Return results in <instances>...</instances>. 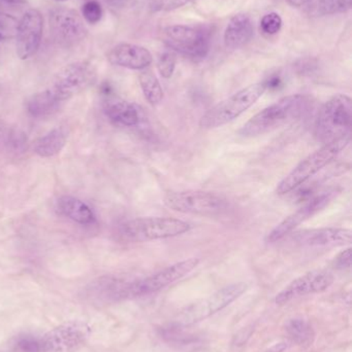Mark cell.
Returning a JSON list of instances; mask_svg holds the SVG:
<instances>
[{"mask_svg": "<svg viewBox=\"0 0 352 352\" xmlns=\"http://www.w3.org/2000/svg\"><path fill=\"white\" fill-rule=\"evenodd\" d=\"M309 107V99L301 94L289 95L279 99L270 107L260 111L240 128L238 134L253 138L274 131L299 119Z\"/></svg>", "mask_w": 352, "mask_h": 352, "instance_id": "6da1fadb", "label": "cell"}, {"mask_svg": "<svg viewBox=\"0 0 352 352\" xmlns=\"http://www.w3.org/2000/svg\"><path fill=\"white\" fill-rule=\"evenodd\" d=\"M351 142V133L346 134L334 142L324 144L320 150L312 153L279 182L276 188L277 194H289L305 184L322 169L336 160L337 157L349 146Z\"/></svg>", "mask_w": 352, "mask_h": 352, "instance_id": "7a4b0ae2", "label": "cell"}, {"mask_svg": "<svg viewBox=\"0 0 352 352\" xmlns=\"http://www.w3.org/2000/svg\"><path fill=\"white\" fill-rule=\"evenodd\" d=\"M352 100L349 95L337 94L329 99L318 111L314 138L322 144L351 133Z\"/></svg>", "mask_w": 352, "mask_h": 352, "instance_id": "3957f363", "label": "cell"}, {"mask_svg": "<svg viewBox=\"0 0 352 352\" xmlns=\"http://www.w3.org/2000/svg\"><path fill=\"white\" fill-rule=\"evenodd\" d=\"M190 230L189 223L174 217H138L122 223L119 233L126 241L146 242L177 237Z\"/></svg>", "mask_w": 352, "mask_h": 352, "instance_id": "277c9868", "label": "cell"}, {"mask_svg": "<svg viewBox=\"0 0 352 352\" xmlns=\"http://www.w3.org/2000/svg\"><path fill=\"white\" fill-rule=\"evenodd\" d=\"M267 89V82H258L238 91L209 109L200 118V127L204 129H215L235 121L265 94Z\"/></svg>", "mask_w": 352, "mask_h": 352, "instance_id": "5b68a950", "label": "cell"}, {"mask_svg": "<svg viewBox=\"0 0 352 352\" xmlns=\"http://www.w3.org/2000/svg\"><path fill=\"white\" fill-rule=\"evenodd\" d=\"M167 208L181 213L217 217L229 209V202L220 195L204 190H182L169 192L163 198Z\"/></svg>", "mask_w": 352, "mask_h": 352, "instance_id": "8992f818", "label": "cell"}, {"mask_svg": "<svg viewBox=\"0 0 352 352\" xmlns=\"http://www.w3.org/2000/svg\"><path fill=\"white\" fill-rule=\"evenodd\" d=\"M247 287V285L244 283H233L222 287L206 299L196 302L182 310L176 318L174 326L181 327V328L192 326L196 322H202L214 316L217 312L231 305L238 298L241 297Z\"/></svg>", "mask_w": 352, "mask_h": 352, "instance_id": "52a82bcc", "label": "cell"}, {"mask_svg": "<svg viewBox=\"0 0 352 352\" xmlns=\"http://www.w3.org/2000/svg\"><path fill=\"white\" fill-rule=\"evenodd\" d=\"M200 264V258H190L176 263L146 278L125 281L121 293L122 300L136 299L157 293L167 285L176 283L179 279L191 272Z\"/></svg>", "mask_w": 352, "mask_h": 352, "instance_id": "ba28073f", "label": "cell"}, {"mask_svg": "<svg viewBox=\"0 0 352 352\" xmlns=\"http://www.w3.org/2000/svg\"><path fill=\"white\" fill-rule=\"evenodd\" d=\"M96 80V70L88 62H76L62 68L49 89L58 100L63 101L84 91Z\"/></svg>", "mask_w": 352, "mask_h": 352, "instance_id": "9c48e42d", "label": "cell"}, {"mask_svg": "<svg viewBox=\"0 0 352 352\" xmlns=\"http://www.w3.org/2000/svg\"><path fill=\"white\" fill-rule=\"evenodd\" d=\"M163 41L173 51L192 59H204L210 50L208 33L196 27L173 25L163 30Z\"/></svg>", "mask_w": 352, "mask_h": 352, "instance_id": "30bf717a", "label": "cell"}, {"mask_svg": "<svg viewBox=\"0 0 352 352\" xmlns=\"http://www.w3.org/2000/svg\"><path fill=\"white\" fill-rule=\"evenodd\" d=\"M90 334L91 328L86 322H65L41 337V352H76Z\"/></svg>", "mask_w": 352, "mask_h": 352, "instance_id": "8fae6325", "label": "cell"}, {"mask_svg": "<svg viewBox=\"0 0 352 352\" xmlns=\"http://www.w3.org/2000/svg\"><path fill=\"white\" fill-rule=\"evenodd\" d=\"M54 39L63 47H72L86 38L87 29L78 12L68 8H54L50 14Z\"/></svg>", "mask_w": 352, "mask_h": 352, "instance_id": "7c38bea8", "label": "cell"}, {"mask_svg": "<svg viewBox=\"0 0 352 352\" xmlns=\"http://www.w3.org/2000/svg\"><path fill=\"white\" fill-rule=\"evenodd\" d=\"M336 192H324L322 194L312 198L305 205L300 207L296 212L283 219L280 223L276 226L267 236L266 241L268 243H276L283 238L297 229L301 223L313 217L316 213L322 211L324 207L328 206L329 203L334 199Z\"/></svg>", "mask_w": 352, "mask_h": 352, "instance_id": "4fadbf2b", "label": "cell"}, {"mask_svg": "<svg viewBox=\"0 0 352 352\" xmlns=\"http://www.w3.org/2000/svg\"><path fill=\"white\" fill-rule=\"evenodd\" d=\"M334 283L332 273L324 270L311 271L291 281L283 291L276 296L275 302L278 305H284L291 300L310 294L322 293Z\"/></svg>", "mask_w": 352, "mask_h": 352, "instance_id": "5bb4252c", "label": "cell"}, {"mask_svg": "<svg viewBox=\"0 0 352 352\" xmlns=\"http://www.w3.org/2000/svg\"><path fill=\"white\" fill-rule=\"evenodd\" d=\"M43 16L37 10H29L19 22L17 55L20 59L33 57L39 51L43 36Z\"/></svg>", "mask_w": 352, "mask_h": 352, "instance_id": "9a60e30c", "label": "cell"}, {"mask_svg": "<svg viewBox=\"0 0 352 352\" xmlns=\"http://www.w3.org/2000/svg\"><path fill=\"white\" fill-rule=\"evenodd\" d=\"M291 240L301 246H343L351 244L352 233L345 228H320L303 230L291 235Z\"/></svg>", "mask_w": 352, "mask_h": 352, "instance_id": "2e32d148", "label": "cell"}, {"mask_svg": "<svg viewBox=\"0 0 352 352\" xmlns=\"http://www.w3.org/2000/svg\"><path fill=\"white\" fill-rule=\"evenodd\" d=\"M107 60L120 67L143 70L152 63L153 58L146 47L132 43H120L110 51Z\"/></svg>", "mask_w": 352, "mask_h": 352, "instance_id": "e0dca14e", "label": "cell"}, {"mask_svg": "<svg viewBox=\"0 0 352 352\" xmlns=\"http://www.w3.org/2000/svg\"><path fill=\"white\" fill-rule=\"evenodd\" d=\"M105 113L112 123L123 127H134L141 122L138 107L122 99L111 98L105 103Z\"/></svg>", "mask_w": 352, "mask_h": 352, "instance_id": "ac0fdd59", "label": "cell"}, {"mask_svg": "<svg viewBox=\"0 0 352 352\" xmlns=\"http://www.w3.org/2000/svg\"><path fill=\"white\" fill-rule=\"evenodd\" d=\"M253 25L249 16L239 14L229 21L225 32V43L227 49L244 47L253 36Z\"/></svg>", "mask_w": 352, "mask_h": 352, "instance_id": "d6986e66", "label": "cell"}, {"mask_svg": "<svg viewBox=\"0 0 352 352\" xmlns=\"http://www.w3.org/2000/svg\"><path fill=\"white\" fill-rule=\"evenodd\" d=\"M57 207L61 214L81 225H90L94 223L95 215L90 207L74 197H61L58 200Z\"/></svg>", "mask_w": 352, "mask_h": 352, "instance_id": "ffe728a7", "label": "cell"}, {"mask_svg": "<svg viewBox=\"0 0 352 352\" xmlns=\"http://www.w3.org/2000/svg\"><path fill=\"white\" fill-rule=\"evenodd\" d=\"M60 103L61 101L58 100L51 91L45 90L29 97L25 107L31 117L41 119L55 113L59 109Z\"/></svg>", "mask_w": 352, "mask_h": 352, "instance_id": "44dd1931", "label": "cell"}, {"mask_svg": "<svg viewBox=\"0 0 352 352\" xmlns=\"http://www.w3.org/2000/svg\"><path fill=\"white\" fill-rule=\"evenodd\" d=\"M68 131L56 128L34 144V153L41 158H51L61 152L68 142Z\"/></svg>", "mask_w": 352, "mask_h": 352, "instance_id": "7402d4cb", "label": "cell"}, {"mask_svg": "<svg viewBox=\"0 0 352 352\" xmlns=\"http://www.w3.org/2000/svg\"><path fill=\"white\" fill-rule=\"evenodd\" d=\"M141 88L144 93L145 98L151 105H157L163 101V90L158 78L150 70L141 72L138 76Z\"/></svg>", "mask_w": 352, "mask_h": 352, "instance_id": "603a6c76", "label": "cell"}, {"mask_svg": "<svg viewBox=\"0 0 352 352\" xmlns=\"http://www.w3.org/2000/svg\"><path fill=\"white\" fill-rule=\"evenodd\" d=\"M287 333L293 342L310 345L314 340V331L306 320L295 318L287 324Z\"/></svg>", "mask_w": 352, "mask_h": 352, "instance_id": "cb8c5ba5", "label": "cell"}, {"mask_svg": "<svg viewBox=\"0 0 352 352\" xmlns=\"http://www.w3.org/2000/svg\"><path fill=\"white\" fill-rule=\"evenodd\" d=\"M14 352H41V337L34 335H20L12 344Z\"/></svg>", "mask_w": 352, "mask_h": 352, "instance_id": "d4e9b609", "label": "cell"}, {"mask_svg": "<svg viewBox=\"0 0 352 352\" xmlns=\"http://www.w3.org/2000/svg\"><path fill=\"white\" fill-rule=\"evenodd\" d=\"M18 27L19 21L14 16L0 12V41L16 37Z\"/></svg>", "mask_w": 352, "mask_h": 352, "instance_id": "484cf974", "label": "cell"}, {"mask_svg": "<svg viewBox=\"0 0 352 352\" xmlns=\"http://www.w3.org/2000/svg\"><path fill=\"white\" fill-rule=\"evenodd\" d=\"M176 62H177V58L173 52H165L161 54L157 61V69L163 78H171L173 76Z\"/></svg>", "mask_w": 352, "mask_h": 352, "instance_id": "4316f807", "label": "cell"}, {"mask_svg": "<svg viewBox=\"0 0 352 352\" xmlns=\"http://www.w3.org/2000/svg\"><path fill=\"white\" fill-rule=\"evenodd\" d=\"M281 27H282V19L276 12L266 14L260 22V28L269 35L276 34L280 31Z\"/></svg>", "mask_w": 352, "mask_h": 352, "instance_id": "83f0119b", "label": "cell"}, {"mask_svg": "<svg viewBox=\"0 0 352 352\" xmlns=\"http://www.w3.org/2000/svg\"><path fill=\"white\" fill-rule=\"evenodd\" d=\"M82 14L87 22L95 24L99 22L103 16V8L99 2L95 0H89L83 6Z\"/></svg>", "mask_w": 352, "mask_h": 352, "instance_id": "f1b7e54d", "label": "cell"}, {"mask_svg": "<svg viewBox=\"0 0 352 352\" xmlns=\"http://www.w3.org/2000/svg\"><path fill=\"white\" fill-rule=\"evenodd\" d=\"M191 0H149V6L152 12H169L177 10Z\"/></svg>", "mask_w": 352, "mask_h": 352, "instance_id": "f546056e", "label": "cell"}, {"mask_svg": "<svg viewBox=\"0 0 352 352\" xmlns=\"http://www.w3.org/2000/svg\"><path fill=\"white\" fill-rule=\"evenodd\" d=\"M334 267L338 270H346L351 267V248L340 252L334 261Z\"/></svg>", "mask_w": 352, "mask_h": 352, "instance_id": "4dcf8cb0", "label": "cell"}, {"mask_svg": "<svg viewBox=\"0 0 352 352\" xmlns=\"http://www.w3.org/2000/svg\"><path fill=\"white\" fill-rule=\"evenodd\" d=\"M318 8L320 14H333L338 12V3L337 0H318Z\"/></svg>", "mask_w": 352, "mask_h": 352, "instance_id": "1f68e13d", "label": "cell"}, {"mask_svg": "<svg viewBox=\"0 0 352 352\" xmlns=\"http://www.w3.org/2000/svg\"><path fill=\"white\" fill-rule=\"evenodd\" d=\"M338 3V12H347L351 10V0H337Z\"/></svg>", "mask_w": 352, "mask_h": 352, "instance_id": "d6a6232c", "label": "cell"}, {"mask_svg": "<svg viewBox=\"0 0 352 352\" xmlns=\"http://www.w3.org/2000/svg\"><path fill=\"white\" fill-rule=\"evenodd\" d=\"M291 6H296V8H300V6H305L306 3L310 1V0H287Z\"/></svg>", "mask_w": 352, "mask_h": 352, "instance_id": "836d02e7", "label": "cell"}, {"mask_svg": "<svg viewBox=\"0 0 352 352\" xmlns=\"http://www.w3.org/2000/svg\"><path fill=\"white\" fill-rule=\"evenodd\" d=\"M107 1L111 2L113 6H125V4H127L130 0H107Z\"/></svg>", "mask_w": 352, "mask_h": 352, "instance_id": "e575fe53", "label": "cell"}, {"mask_svg": "<svg viewBox=\"0 0 352 352\" xmlns=\"http://www.w3.org/2000/svg\"><path fill=\"white\" fill-rule=\"evenodd\" d=\"M3 1L10 4H20L24 3L26 0H3Z\"/></svg>", "mask_w": 352, "mask_h": 352, "instance_id": "d590c367", "label": "cell"}, {"mask_svg": "<svg viewBox=\"0 0 352 352\" xmlns=\"http://www.w3.org/2000/svg\"><path fill=\"white\" fill-rule=\"evenodd\" d=\"M0 95H1V86H0Z\"/></svg>", "mask_w": 352, "mask_h": 352, "instance_id": "8d00e7d4", "label": "cell"}, {"mask_svg": "<svg viewBox=\"0 0 352 352\" xmlns=\"http://www.w3.org/2000/svg\"><path fill=\"white\" fill-rule=\"evenodd\" d=\"M57 1H65V0H57Z\"/></svg>", "mask_w": 352, "mask_h": 352, "instance_id": "74e56055", "label": "cell"}]
</instances>
